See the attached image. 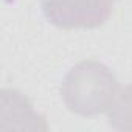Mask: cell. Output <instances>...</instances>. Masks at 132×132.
<instances>
[{"label":"cell","mask_w":132,"mask_h":132,"mask_svg":"<svg viewBox=\"0 0 132 132\" xmlns=\"http://www.w3.org/2000/svg\"><path fill=\"white\" fill-rule=\"evenodd\" d=\"M118 90V79L107 65L86 59L73 65L64 76L61 98L70 112L79 117H95L107 113Z\"/></svg>","instance_id":"1"},{"label":"cell","mask_w":132,"mask_h":132,"mask_svg":"<svg viewBox=\"0 0 132 132\" xmlns=\"http://www.w3.org/2000/svg\"><path fill=\"white\" fill-rule=\"evenodd\" d=\"M115 0H40L44 17L62 30H93L104 25Z\"/></svg>","instance_id":"2"},{"label":"cell","mask_w":132,"mask_h":132,"mask_svg":"<svg viewBox=\"0 0 132 132\" xmlns=\"http://www.w3.org/2000/svg\"><path fill=\"white\" fill-rule=\"evenodd\" d=\"M0 130H48L47 120L39 113L31 101L16 89L0 92Z\"/></svg>","instance_id":"3"},{"label":"cell","mask_w":132,"mask_h":132,"mask_svg":"<svg viewBox=\"0 0 132 132\" xmlns=\"http://www.w3.org/2000/svg\"><path fill=\"white\" fill-rule=\"evenodd\" d=\"M107 121L115 130H132V84L120 87L112 107L107 110Z\"/></svg>","instance_id":"4"}]
</instances>
